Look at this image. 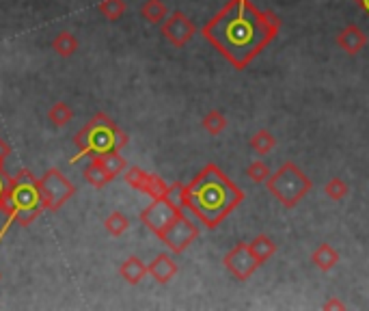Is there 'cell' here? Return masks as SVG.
<instances>
[{
  "label": "cell",
  "instance_id": "1",
  "mask_svg": "<svg viewBox=\"0 0 369 311\" xmlns=\"http://www.w3.org/2000/svg\"><path fill=\"white\" fill-rule=\"evenodd\" d=\"M279 28L281 19L275 11H261L250 0H229L216 15L207 19L201 35L233 67L242 72L275 42Z\"/></svg>",
  "mask_w": 369,
  "mask_h": 311
},
{
  "label": "cell",
  "instance_id": "2",
  "mask_svg": "<svg viewBox=\"0 0 369 311\" xmlns=\"http://www.w3.org/2000/svg\"><path fill=\"white\" fill-rule=\"evenodd\" d=\"M244 201V190L216 165H205L184 186V210H190L207 229H216Z\"/></svg>",
  "mask_w": 369,
  "mask_h": 311
},
{
  "label": "cell",
  "instance_id": "3",
  "mask_svg": "<svg viewBox=\"0 0 369 311\" xmlns=\"http://www.w3.org/2000/svg\"><path fill=\"white\" fill-rule=\"evenodd\" d=\"M130 141V136L117 126L108 115L97 112L93 119L76 132L74 143L78 147V156L74 162L83 156L104 153V151H121Z\"/></svg>",
  "mask_w": 369,
  "mask_h": 311
},
{
  "label": "cell",
  "instance_id": "4",
  "mask_svg": "<svg viewBox=\"0 0 369 311\" xmlns=\"http://www.w3.org/2000/svg\"><path fill=\"white\" fill-rule=\"evenodd\" d=\"M9 188H11V197H13V219L17 225H31L35 219L42 217L44 205H42V184L39 178L28 171V169H19L13 178L9 175Z\"/></svg>",
  "mask_w": 369,
  "mask_h": 311
},
{
  "label": "cell",
  "instance_id": "5",
  "mask_svg": "<svg viewBox=\"0 0 369 311\" xmlns=\"http://www.w3.org/2000/svg\"><path fill=\"white\" fill-rule=\"evenodd\" d=\"M266 186L272 197L287 210H294L314 188L311 180L291 160L283 162L277 173H270Z\"/></svg>",
  "mask_w": 369,
  "mask_h": 311
},
{
  "label": "cell",
  "instance_id": "6",
  "mask_svg": "<svg viewBox=\"0 0 369 311\" xmlns=\"http://www.w3.org/2000/svg\"><path fill=\"white\" fill-rule=\"evenodd\" d=\"M39 184H42V205L48 212H58L76 194V186L56 167L48 169L39 178Z\"/></svg>",
  "mask_w": 369,
  "mask_h": 311
},
{
  "label": "cell",
  "instance_id": "7",
  "mask_svg": "<svg viewBox=\"0 0 369 311\" xmlns=\"http://www.w3.org/2000/svg\"><path fill=\"white\" fill-rule=\"evenodd\" d=\"M184 214V208H180L178 203H173L169 197H160V199H151V203L141 212V223L155 236L160 233Z\"/></svg>",
  "mask_w": 369,
  "mask_h": 311
},
{
  "label": "cell",
  "instance_id": "8",
  "mask_svg": "<svg viewBox=\"0 0 369 311\" xmlns=\"http://www.w3.org/2000/svg\"><path fill=\"white\" fill-rule=\"evenodd\" d=\"M158 238L171 249V253H178L180 255V253H184L194 240L199 238V227L190 219H186V214H182V217L175 219Z\"/></svg>",
  "mask_w": 369,
  "mask_h": 311
},
{
  "label": "cell",
  "instance_id": "9",
  "mask_svg": "<svg viewBox=\"0 0 369 311\" xmlns=\"http://www.w3.org/2000/svg\"><path fill=\"white\" fill-rule=\"evenodd\" d=\"M194 35H197V26L184 11H173L162 22V37L173 48H184Z\"/></svg>",
  "mask_w": 369,
  "mask_h": 311
},
{
  "label": "cell",
  "instance_id": "10",
  "mask_svg": "<svg viewBox=\"0 0 369 311\" xmlns=\"http://www.w3.org/2000/svg\"><path fill=\"white\" fill-rule=\"evenodd\" d=\"M223 264H225V268H227L238 281L250 279L252 272L259 268V262H257L255 255L250 253L248 242H238V244L233 246V249L227 253V255L223 258Z\"/></svg>",
  "mask_w": 369,
  "mask_h": 311
},
{
  "label": "cell",
  "instance_id": "11",
  "mask_svg": "<svg viewBox=\"0 0 369 311\" xmlns=\"http://www.w3.org/2000/svg\"><path fill=\"white\" fill-rule=\"evenodd\" d=\"M123 178H126V182L132 188L145 192L147 197H151V199H160V197H164V194L169 192V184L162 178H158V175H153V173L143 171L141 167H128L123 171Z\"/></svg>",
  "mask_w": 369,
  "mask_h": 311
},
{
  "label": "cell",
  "instance_id": "12",
  "mask_svg": "<svg viewBox=\"0 0 369 311\" xmlns=\"http://www.w3.org/2000/svg\"><path fill=\"white\" fill-rule=\"evenodd\" d=\"M337 46L347 52L350 56L359 54L367 46V35L357 26V24H347L339 35H337Z\"/></svg>",
  "mask_w": 369,
  "mask_h": 311
},
{
  "label": "cell",
  "instance_id": "13",
  "mask_svg": "<svg viewBox=\"0 0 369 311\" xmlns=\"http://www.w3.org/2000/svg\"><path fill=\"white\" fill-rule=\"evenodd\" d=\"M149 270V275L155 283H160V285H166L175 275H178V264L173 262L171 255H166V253H160V255H155L153 262L147 266Z\"/></svg>",
  "mask_w": 369,
  "mask_h": 311
},
{
  "label": "cell",
  "instance_id": "14",
  "mask_svg": "<svg viewBox=\"0 0 369 311\" xmlns=\"http://www.w3.org/2000/svg\"><path fill=\"white\" fill-rule=\"evenodd\" d=\"M85 180L95 186V188H104L106 184H110L114 180V175L106 169V165L102 162L100 153H93L91 156V162L85 169Z\"/></svg>",
  "mask_w": 369,
  "mask_h": 311
},
{
  "label": "cell",
  "instance_id": "15",
  "mask_svg": "<svg viewBox=\"0 0 369 311\" xmlns=\"http://www.w3.org/2000/svg\"><path fill=\"white\" fill-rule=\"evenodd\" d=\"M119 275L126 283L130 285H139L147 275H149V270H147V264L141 260V258H136V255H130L121 266H119Z\"/></svg>",
  "mask_w": 369,
  "mask_h": 311
},
{
  "label": "cell",
  "instance_id": "16",
  "mask_svg": "<svg viewBox=\"0 0 369 311\" xmlns=\"http://www.w3.org/2000/svg\"><path fill=\"white\" fill-rule=\"evenodd\" d=\"M311 262H314L316 268H320L322 272H328V270H333L339 262V253L330 246L328 242L320 244L316 251H314V255H311Z\"/></svg>",
  "mask_w": 369,
  "mask_h": 311
},
{
  "label": "cell",
  "instance_id": "17",
  "mask_svg": "<svg viewBox=\"0 0 369 311\" xmlns=\"http://www.w3.org/2000/svg\"><path fill=\"white\" fill-rule=\"evenodd\" d=\"M248 246H250V253H252V255H255V260L259 262V266L266 264V262L277 253V244H275V240H272L270 236H266V233H259L257 238H252V240L248 242Z\"/></svg>",
  "mask_w": 369,
  "mask_h": 311
},
{
  "label": "cell",
  "instance_id": "18",
  "mask_svg": "<svg viewBox=\"0 0 369 311\" xmlns=\"http://www.w3.org/2000/svg\"><path fill=\"white\" fill-rule=\"evenodd\" d=\"M141 15H143V19H147L149 24H162L169 15V9L162 0H145L143 7H141Z\"/></svg>",
  "mask_w": 369,
  "mask_h": 311
},
{
  "label": "cell",
  "instance_id": "19",
  "mask_svg": "<svg viewBox=\"0 0 369 311\" xmlns=\"http://www.w3.org/2000/svg\"><path fill=\"white\" fill-rule=\"evenodd\" d=\"M52 50H54L58 56L69 58V56H74L76 50H78V39H76L71 33H67V31L58 33V35L52 39Z\"/></svg>",
  "mask_w": 369,
  "mask_h": 311
},
{
  "label": "cell",
  "instance_id": "20",
  "mask_svg": "<svg viewBox=\"0 0 369 311\" xmlns=\"http://www.w3.org/2000/svg\"><path fill=\"white\" fill-rule=\"evenodd\" d=\"M104 227H106V231L110 233V236L119 238V236H123V233L130 229V219L126 217L123 212L114 210V212H110L108 217H106V221H104Z\"/></svg>",
  "mask_w": 369,
  "mask_h": 311
},
{
  "label": "cell",
  "instance_id": "21",
  "mask_svg": "<svg viewBox=\"0 0 369 311\" xmlns=\"http://www.w3.org/2000/svg\"><path fill=\"white\" fill-rule=\"evenodd\" d=\"M48 119L54 128H63L74 119V108L65 102H56L48 110Z\"/></svg>",
  "mask_w": 369,
  "mask_h": 311
},
{
  "label": "cell",
  "instance_id": "22",
  "mask_svg": "<svg viewBox=\"0 0 369 311\" xmlns=\"http://www.w3.org/2000/svg\"><path fill=\"white\" fill-rule=\"evenodd\" d=\"M250 147L255 149L259 156H266V153H270L272 149H275V145H277V139H275V134H272L270 130H257L255 134L250 136Z\"/></svg>",
  "mask_w": 369,
  "mask_h": 311
},
{
  "label": "cell",
  "instance_id": "23",
  "mask_svg": "<svg viewBox=\"0 0 369 311\" xmlns=\"http://www.w3.org/2000/svg\"><path fill=\"white\" fill-rule=\"evenodd\" d=\"M203 130L207 132V134H212V136H218L225 128H227V117L221 112V110H209L205 117H203Z\"/></svg>",
  "mask_w": 369,
  "mask_h": 311
},
{
  "label": "cell",
  "instance_id": "24",
  "mask_svg": "<svg viewBox=\"0 0 369 311\" xmlns=\"http://www.w3.org/2000/svg\"><path fill=\"white\" fill-rule=\"evenodd\" d=\"M128 9V3L126 0H102L100 5H97V11H100L106 19H110V22H117Z\"/></svg>",
  "mask_w": 369,
  "mask_h": 311
},
{
  "label": "cell",
  "instance_id": "25",
  "mask_svg": "<svg viewBox=\"0 0 369 311\" xmlns=\"http://www.w3.org/2000/svg\"><path fill=\"white\" fill-rule=\"evenodd\" d=\"M100 158H102V162L106 165V169L114 175V178H117V175H121L128 169V160L123 158L119 151H104V153H100Z\"/></svg>",
  "mask_w": 369,
  "mask_h": 311
},
{
  "label": "cell",
  "instance_id": "26",
  "mask_svg": "<svg viewBox=\"0 0 369 311\" xmlns=\"http://www.w3.org/2000/svg\"><path fill=\"white\" fill-rule=\"evenodd\" d=\"M324 192H326V197L328 199H333V201H341L347 197V192H350V186L343 178H333V180H328L326 186H324Z\"/></svg>",
  "mask_w": 369,
  "mask_h": 311
},
{
  "label": "cell",
  "instance_id": "27",
  "mask_svg": "<svg viewBox=\"0 0 369 311\" xmlns=\"http://www.w3.org/2000/svg\"><path fill=\"white\" fill-rule=\"evenodd\" d=\"M246 175H248V178L255 182V184H266L268 178H270V169H268L266 162L255 160V162H250V165L246 167Z\"/></svg>",
  "mask_w": 369,
  "mask_h": 311
},
{
  "label": "cell",
  "instance_id": "28",
  "mask_svg": "<svg viewBox=\"0 0 369 311\" xmlns=\"http://www.w3.org/2000/svg\"><path fill=\"white\" fill-rule=\"evenodd\" d=\"M11 145L5 141V139H0V160H7L9 158V156H11Z\"/></svg>",
  "mask_w": 369,
  "mask_h": 311
},
{
  "label": "cell",
  "instance_id": "29",
  "mask_svg": "<svg viewBox=\"0 0 369 311\" xmlns=\"http://www.w3.org/2000/svg\"><path fill=\"white\" fill-rule=\"evenodd\" d=\"M324 309H345V305L337 299H330V301L324 303Z\"/></svg>",
  "mask_w": 369,
  "mask_h": 311
},
{
  "label": "cell",
  "instance_id": "30",
  "mask_svg": "<svg viewBox=\"0 0 369 311\" xmlns=\"http://www.w3.org/2000/svg\"><path fill=\"white\" fill-rule=\"evenodd\" d=\"M7 182H9V175L7 173H0V194L7 188Z\"/></svg>",
  "mask_w": 369,
  "mask_h": 311
},
{
  "label": "cell",
  "instance_id": "31",
  "mask_svg": "<svg viewBox=\"0 0 369 311\" xmlns=\"http://www.w3.org/2000/svg\"><path fill=\"white\" fill-rule=\"evenodd\" d=\"M357 5H359L365 13H369V0H357Z\"/></svg>",
  "mask_w": 369,
  "mask_h": 311
},
{
  "label": "cell",
  "instance_id": "32",
  "mask_svg": "<svg viewBox=\"0 0 369 311\" xmlns=\"http://www.w3.org/2000/svg\"><path fill=\"white\" fill-rule=\"evenodd\" d=\"M0 173H7L5 171V160H0Z\"/></svg>",
  "mask_w": 369,
  "mask_h": 311
},
{
  "label": "cell",
  "instance_id": "33",
  "mask_svg": "<svg viewBox=\"0 0 369 311\" xmlns=\"http://www.w3.org/2000/svg\"><path fill=\"white\" fill-rule=\"evenodd\" d=\"M0 279H3V272H0Z\"/></svg>",
  "mask_w": 369,
  "mask_h": 311
}]
</instances>
